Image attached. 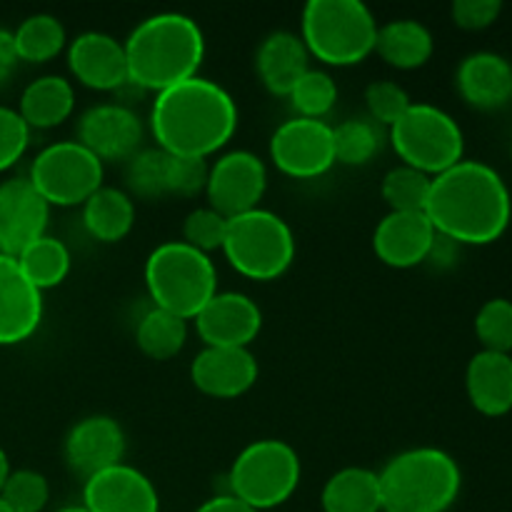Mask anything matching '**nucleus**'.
<instances>
[{
	"label": "nucleus",
	"instance_id": "e433bc0d",
	"mask_svg": "<svg viewBox=\"0 0 512 512\" xmlns=\"http://www.w3.org/2000/svg\"><path fill=\"white\" fill-rule=\"evenodd\" d=\"M475 335L483 350L510 353L512 350V300L493 298L475 315Z\"/></svg>",
	"mask_w": 512,
	"mask_h": 512
},
{
	"label": "nucleus",
	"instance_id": "412c9836",
	"mask_svg": "<svg viewBox=\"0 0 512 512\" xmlns=\"http://www.w3.org/2000/svg\"><path fill=\"white\" fill-rule=\"evenodd\" d=\"M435 228L425 213H393L390 210L373 233V250L388 268L408 270L428 263L433 250Z\"/></svg>",
	"mask_w": 512,
	"mask_h": 512
},
{
	"label": "nucleus",
	"instance_id": "423d86ee",
	"mask_svg": "<svg viewBox=\"0 0 512 512\" xmlns=\"http://www.w3.org/2000/svg\"><path fill=\"white\" fill-rule=\"evenodd\" d=\"M145 288L155 308L193 320L218 293V270L210 255L183 240L160 243L145 260Z\"/></svg>",
	"mask_w": 512,
	"mask_h": 512
},
{
	"label": "nucleus",
	"instance_id": "79ce46f5",
	"mask_svg": "<svg viewBox=\"0 0 512 512\" xmlns=\"http://www.w3.org/2000/svg\"><path fill=\"white\" fill-rule=\"evenodd\" d=\"M503 13V3L500 0H455L450 15H453V23L463 30H478L490 28L495 20Z\"/></svg>",
	"mask_w": 512,
	"mask_h": 512
},
{
	"label": "nucleus",
	"instance_id": "7c9ffc66",
	"mask_svg": "<svg viewBox=\"0 0 512 512\" xmlns=\"http://www.w3.org/2000/svg\"><path fill=\"white\" fill-rule=\"evenodd\" d=\"M13 40L20 60L40 65L63 53L65 43H68V35H65L63 23L55 15L35 13L28 15L13 30Z\"/></svg>",
	"mask_w": 512,
	"mask_h": 512
},
{
	"label": "nucleus",
	"instance_id": "f257e3e1",
	"mask_svg": "<svg viewBox=\"0 0 512 512\" xmlns=\"http://www.w3.org/2000/svg\"><path fill=\"white\" fill-rule=\"evenodd\" d=\"M423 213L435 233L453 243L490 245L508 230L512 198L498 170L463 158L435 175Z\"/></svg>",
	"mask_w": 512,
	"mask_h": 512
},
{
	"label": "nucleus",
	"instance_id": "58836bf2",
	"mask_svg": "<svg viewBox=\"0 0 512 512\" xmlns=\"http://www.w3.org/2000/svg\"><path fill=\"white\" fill-rule=\"evenodd\" d=\"M225 233H228V218L215 213L213 208H195L183 223V243L205 255L223 250Z\"/></svg>",
	"mask_w": 512,
	"mask_h": 512
},
{
	"label": "nucleus",
	"instance_id": "a878e982",
	"mask_svg": "<svg viewBox=\"0 0 512 512\" xmlns=\"http://www.w3.org/2000/svg\"><path fill=\"white\" fill-rule=\"evenodd\" d=\"M435 38L428 25L413 18L390 20L380 25L378 40H375V53L380 60L398 70H418L433 58Z\"/></svg>",
	"mask_w": 512,
	"mask_h": 512
},
{
	"label": "nucleus",
	"instance_id": "6e6552de",
	"mask_svg": "<svg viewBox=\"0 0 512 512\" xmlns=\"http://www.w3.org/2000/svg\"><path fill=\"white\" fill-rule=\"evenodd\" d=\"M300 475L303 468L293 445L263 438L240 450L228 473V488L233 498L255 512L275 510L293 498Z\"/></svg>",
	"mask_w": 512,
	"mask_h": 512
},
{
	"label": "nucleus",
	"instance_id": "0eeeda50",
	"mask_svg": "<svg viewBox=\"0 0 512 512\" xmlns=\"http://www.w3.org/2000/svg\"><path fill=\"white\" fill-rule=\"evenodd\" d=\"M223 255L243 278L270 283L283 278L295 260V233L278 213L255 208L228 218Z\"/></svg>",
	"mask_w": 512,
	"mask_h": 512
},
{
	"label": "nucleus",
	"instance_id": "5701e85b",
	"mask_svg": "<svg viewBox=\"0 0 512 512\" xmlns=\"http://www.w3.org/2000/svg\"><path fill=\"white\" fill-rule=\"evenodd\" d=\"M465 393L485 418H503L512 410V355L480 350L465 368Z\"/></svg>",
	"mask_w": 512,
	"mask_h": 512
},
{
	"label": "nucleus",
	"instance_id": "7ed1b4c3",
	"mask_svg": "<svg viewBox=\"0 0 512 512\" xmlns=\"http://www.w3.org/2000/svg\"><path fill=\"white\" fill-rule=\"evenodd\" d=\"M128 80L155 95L195 78L205 58V35L190 15L155 13L123 43Z\"/></svg>",
	"mask_w": 512,
	"mask_h": 512
},
{
	"label": "nucleus",
	"instance_id": "aec40b11",
	"mask_svg": "<svg viewBox=\"0 0 512 512\" xmlns=\"http://www.w3.org/2000/svg\"><path fill=\"white\" fill-rule=\"evenodd\" d=\"M258 360L250 348H203L190 365V380L203 395L235 400L258 383Z\"/></svg>",
	"mask_w": 512,
	"mask_h": 512
},
{
	"label": "nucleus",
	"instance_id": "c9c22d12",
	"mask_svg": "<svg viewBox=\"0 0 512 512\" xmlns=\"http://www.w3.org/2000/svg\"><path fill=\"white\" fill-rule=\"evenodd\" d=\"M0 500L13 512H43L50 500L48 478L38 470H10L0 488Z\"/></svg>",
	"mask_w": 512,
	"mask_h": 512
},
{
	"label": "nucleus",
	"instance_id": "37998d69",
	"mask_svg": "<svg viewBox=\"0 0 512 512\" xmlns=\"http://www.w3.org/2000/svg\"><path fill=\"white\" fill-rule=\"evenodd\" d=\"M18 63L20 58H18V50H15L13 33L0 28V85L8 83L10 75H13L15 68H18Z\"/></svg>",
	"mask_w": 512,
	"mask_h": 512
},
{
	"label": "nucleus",
	"instance_id": "c85d7f7f",
	"mask_svg": "<svg viewBox=\"0 0 512 512\" xmlns=\"http://www.w3.org/2000/svg\"><path fill=\"white\" fill-rule=\"evenodd\" d=\"M18 265L25 273V278L43 293V290L58 288L73 268V258L63 240L53 238L45 233L35 243H30L23 253L18 255Z\"/></svg>",
	"mask_w": 512,
	"mask_h": 512
},
{
	"label": "nucleus",
	"instance_id": "a18cd8bd",
	"mask_svg": "<svg viewBox=\"0 0 512 512\" xmlns=\"http://www.w3.org/2000/svg\"><path fill=\"white\" fill-rule=\"evenodd\" d=\"M8 475H10V460H8V455H5V450L0 448V488H3V483Z\"/></svg>",
	"mask_w": 512,
	"mask_h": 512
},
{
	"label": "nucleus",
	"instance_id": "1a4fd4ad",
	"mask_svg": "<svg viewBox=\"0 0 512 512\" xmlns=\"http://www.w3.org/2000/svg\"><path fill=\"white\" fill-rule=\"evenodd\" d=\"M388 138L403 165L430 178L458 165L465 155V135L458 120L430 103L410 105L390 128Z\"/></svg>",
	"mask_w": 512,
	"mask_h": 512
},
{
	"label": "nucleus",
	"instance_id": "72a5a7b5",
	"mask_svg": "<svg viewBox=\"0 0 512 512\" xmlns=\"http://www.w3.org/2000/svg\"><path fill=\"white\" fill-rule=\"evenodd\" d=\"M168 163L170 155L165 153V150H138V153L128 160V168H125L130 198L138 195V198L155 200L168 195Z\"/></svg>",
	"mask_w": 512,
	"mask_h": 512
},
{
	"label": "nucleus",
	"instance_id": "ea45409f",
	"mask_svg": "<svg viewBox=\"0 0 512 512\" xmlns=\"http://www.w3.org/2000/svg\"><path fill=\"white\" fill-rule=\"evenodd\" d=\"M208 173H210L208 160L183 158V155H170L168 195L193 198V195L205 193V185H208Z\"/></svg>",
	"mask_w": 512,
	"mask_h": 512
},
{
	"label": "nucleus",
	"instance_id": "393cba45",
	"mask_svg": "<svg viewBox=\"0 0 512 512\" xmlns=\"http://www.w3.org/2000/svg\"><path fill=\"white\" fill-rule=\"evenodd\" d=\"M75 110V88L63 75H40L25 85L18 113L30 130H50L63 125Z\"/></svg>",
	"mask_w": 512,
	"mask_h": 512
},
{
	"label": "nucleus",
	"instance_id": "c756f323",
	"mask_svg": "<svg viewBox=\"0 0 512 512\" xmlns=\"http://www.w3.org/2000/svg\"><path fill=\"white\" fill-rule=\"evenodd\" d=\"M185 340H188V320L155 305L135 325V343L150 360L175 358L185 348Z\"/></svg>",
	"mask_w": 512,
	"mask_h": 512
},
{
	"label": "nucleus",
	"instance_id": "cd10ccee",
	"mask_svg": "<svg viewBox=\"0 0 512 512\" xmlns=\"http://www.w3.org/2000/svg\"><path fill=\"white\" fill-rule=\"evenodd\" d=\"M323 512H383L378 473L368 468H343L330 475L320 493Z\"/></svg>",
	"mask_w": 512,
	"mask_h": 512
},
{
	"label": "nucleus",
	"instance_id": "9d476101",
	"mask_svg": "<svg viewBox=\"0 0 512 512\" xmlns=\"http://www.w3.org/2000/svg\"><path fill=\"white\" fill-rule=\"evenodd\" d=\"M105 165L78 140H58L35 155L28 180L50 208L83 205L103 188Z\"/></svg>",
	"mask_w": 512,
	"mask_h": 512
},
{
	"label": "nucleus",
	"instance_id": "20e7f679",
	"mask_svg": "<svg viewBox=\"0 0 512 512\" xmlns=\"http://www.w3.org/2000/svg\"><path fill=\"white\" fill-rule=\"evenodd\" d=\"M383 512H448L463 488L458 460L440 448L398 453L378 473Z\"/></svg>",
	"mask_w": 512,
	"mask_h": 512
},
{
	"label": "nucleus",
	"instance_id": "39448f33",
	"mask_svg": "<svg viewBox=\"0 0 512 512\" xmlns=\"http://www.w3.org/2000/svg\"><path fill=\"white\" fill-rule=\"evenodd\" d=\"M378 20L363 0H308L300 15V40L310 58L348 68L375 53Z\"/></svg>",
	"mask_w": 512,
	"mask_h": 512
},
{
	"label": "nucleus",
	"instance_id": "f3484780",
	"mask_svg": "<svg viewBox=\"0 0 512 512\" xmlns=\"http://www.w3.org/2000/svg\"><path fill=\"white\" fill-rule=\"evenodd\" d=\"M68 68L80 85L98 93H110L130 83L123 43L100 30H88L70 40Z\"/></svg>",
	"mask_w": 512,
	"mask_h": 512
},
{
	"label": "nucleus",
	"instance_id": "dca6fc26",
	"mask_svg": "<svg viewBox=\"0 0 512 512\" xmlns=\"http://www.w3.org/2000/svg\"><path fill=\"white\" fill-rule=\"evenodd\" d=\"M65 465L83 480L120 465L125 458V433L110 415H88L65 435Z\"/></svg>",
	"mask_w": 512,
	"mask_h": 512
},
{
	"label": "nucleus",
	"instance_id": "4be33fe9",
	"mask_svg": "<svg viewBox=\"0 0 512 512\" xmlns=\"http://www.w3.org/2000/svg\"><path fill=\"white\" fill-rule=\"evenodd\" d=\"M460 98L475 110H500L512 100V65L503 55L480 50L470 53L455 73Z\"/></svg>",
	"mask_w": 512,
	"mask_h": 512
},
{
	"label": "nucleus",
	"instance_id": "9b49d317",
	"mask_svg": "<svg viewBox=\"0 0 512 512\" xmlns=\"http://www.w3.org/2000/svg\"><path fill=\"white\" fill-rule=\"evenodd\" d=\"M270 160L288 178H320L335 165L333 125L298 115L288 118L270 135Z\"/></svg>",
	"mask_w": 512,
	"mask_h": 512
},
{
	"label": "nucleus",
	"instance_id": "4c0bfd02",
	"mask_svg": "<svg viewBox=\"0 0 512 512\" xmlns=\"http://www.w3.org/2000/svg\"><path fill=\"white\" fill-rule=\"evenodd\" d=\"M413 105L408 90L395 80H375L365 88V108H368V118L378 123L380 128H393L405 110Z\"/></svg>",
	"mask_w": 512,
	"mask_h": 512
},
{
	"label": "nucleus",
	"instance_id": "473e14b6",
	"mask_svg": "<svg viewBox=\"0 0 512 512\" xmlns=\"http://www.w3.org/2000/svg\"><path fill=\"white\" fill-rule=\"evenodd\" d=\"M433 178L408 165H395L385 173L380 193L393 213H423L430 198Z\"/></svg>",
	"mask_w": 512,
	"mask_h": 512
},
{
	"label": "nucleus",
	"instance_id": "de8ad7c7",
	"mask_svg": "<svg viewBox=\"0 0 512 512\" xmlns=\"http://www.w3.org/2000/svg\"><path fill=\"white\" fill-rule=\"evenodd\" d=\"M0 512H13V510H10V508H8V505H5V503H3V500H0Z\"/></svg>",
	"mask_w": 512,
	"mask_h": 512
},
{
	"label": "nucleus",
	"instance_id": "b1692460",
	"mask_svg": "<svg viewBox=\"0 0 512 512\" xmlns=\"http://www.w3.org/2000/svg\"><path fill=\"white\" fill-rule=\"evenodd\" d=\"M255 70L268 93L288 98L293 85L310 70V53L300 35L275 30L260 40L255 50Z\"/></svg>",
	"mask_w": 512,
	"mask_h": 512
},
{
	"label": "nucleus",
	"instance_id": "2f4dec72",
	"mask_svg": "<svg viewBox=\"0 0 512 512\" xmlns=\"http://www.w3.org/2000/svg\"><path fill=\"white\" fill-rule=\"evenodd\" d=\"M385 133L370 118H348L333 128L335 163L360 168L383 150Z\"/></svg>",
	"mask_w": 512,
	"mask_h": 512
},
{
	"label": "nucleus",
	"instance_id": "f704fd0d",
	"mask_svg": "<svg viewBox=\"0 0 512 512\" xmlns=\"http://www.w3.org/2000/svg\"><path fill=\"white\" fill-rule=\"evenodd\" d=\"M290 105L298 113V118H313L323 120L330 110L338 103V85H335L333 75L325 70L310 68L298 83L293 85L288 95Z\"/></svg>",
	"mask_w": 512,
	"mask_h": 512
},
{
	"label": "nucleus",
	"instance_id": "c03bdc74",
	"mask_svg": "<svg viewBox=\"0 0 512 512\" xmlns=\"http://www.w3.org/2000/svg\"><path fill=\"white\" fill-rule=\"evenodd\" d=\"M195 512H255L253 508H248L245 503H240L238 498H233L230 493L225 495H215V498L205 500Z\"/></svg>",
	"mask_w": 512,
	"mask_h": 512
},
{
	"label": "nucleus",
	"instance_id": "f8f14e48",
	"mask_svg": "<svg viewBox=\"0 0 512 512\" xmlns=\"http://www.w3.org/2000/svg\"><path fill=\"white\" fill-rule=\"evenodd\" d=\"M265 190H268V168L263 158L250 150H230L210 165L205 198L208 208H213L215 213L235 218L260 208Z\"/></svg>",
	"mask_w": 512,
	"mask_h": 512
},
{
	"label": "nucleus",
	"instance_id": "49530a36",
	"mask_svg": "<svg viewBox=\"0 0 512 512\" xmlns=\"http://www.w3.org/2000/svg\"><path fill=\"white\" fill-rule=\"evenodd\" d=\"M58 512H90V510L80 503V505H65V508H60Z\"/></svg>",
	"mask_w": 512,
	"mask_h": 512
},
{
	"label": "nucleus",
	"instance_id": "f03ea898",
	"mask_svg": "<svg viewBox=\"0 0 512 512\" xmlns=\"http://www.w3.org/2000/svg\"><path fill=\"white\" fill-rule=\"evenodd\" d=\"M238 130V105L215 80L195 75L155 95L150 133L160 150L183 158L220 153Z\"/></svg>",
	"mask_w": 512,
	"mask_h": 512
},
{
	"label": "nucleus",
	"instance_id": "2eb2a0df",
	"mask_svg": "<svg viewBox=\"0 0 512 512\" xmlns=\"http://www.w3.org/2000/svg\"><path fill=\"white\" fill-rule=\"evenodd\" d=\"M143 120L120 103H100L85 110L78 120V143L95 158L130 160L143 143Z\"/></svg>",
	"mask_w": 512,
	"mask_h": 512
},
{
	"label": "nucleus",
	"instance_id": "4468645a",
	"mask_svg": "<svg viewBox=\"0 0 512 512\" xmlns=\"http://www.w3.org/2000/svg\"><path fill=\"white\" fill-rule=\"evenodd\" d=\"M50 205L28 178L0 183V253L18 258L48 230Z\"/></svg>",
	"mask_w": 512,
	"mask_h": 512
},
{
	"label": "nucleus",
	"instance_id": "6ab92c4d",
	"mask_svg": "<svg viewBox=\"0 0 512 512\" xmlns=\"http://www.w3.org/2000/svg\"><path fill=\"white\" fill-rule=\"evenodd\" d=\"M43 323V293L25 278L18 260L0 253V345H20Z\"/></svg>",
	"mask_w": 512,
	"mask_h": 512
},
{
	"label": "nucleus",
	"instance_id": "bb28decb",
	"mask_svg": "<svg viewBox=\"0 0 512 512\" xmlns=\"http://www.w3.org/2000/svg\"><path fill=\"white\" fill-rule=\"evenodd\" d=\"M83 225L100 243H120L135 225V203L130 193L103 185L83 203Z\"/></svg>",
	"mask_w": 512,
	"mask_h": 512
},
{
	"label": "nucleus",
	"instance_id": "ddd939ff",
	"mask_svg": "<svg viewBox=\"0 0 512 512\" xmlns=\"http://www.w3.org/2000/svg\"><path fill=\"white\" fill-rule=\"evenodd\" d=\"M193 320L205 348H250L263 328L258 303L235 290L215 293Z\"/></svg>",
	"mask_w": 512,
	"mask_h": 512
},
{
	"label": "nucleus",
	"instance_id": "a19ab883",
	"mask_svg": "<svg viewBox=\"0 0 512 512\" xmlns=\"http://www.w3.org/2000/svg\"><path fill=\"white\" fill-rule=\"evenodd\" d=\"M30 143V128L15 108L0 105V173L13 168L25 155Z\"/></svg>",
	"mask_w": 512,
	"mask_h": 512
},
{
	"label": "nucleus",
	"instance_id": "a211bd4d",
	"mask_svg": "<svg viewBox=\"0 0 512 512\" xmlns=\"http://www.w3.org/2000/svg\"><path fill=\"white\" fill-rule=\"evenodd\" d=\"M83 505L90 512H160V495L148 475L120 463L85 480Z\"/></svg>",
	"mask_w": 512,
	"mask_h": 512
}]
</instances>
